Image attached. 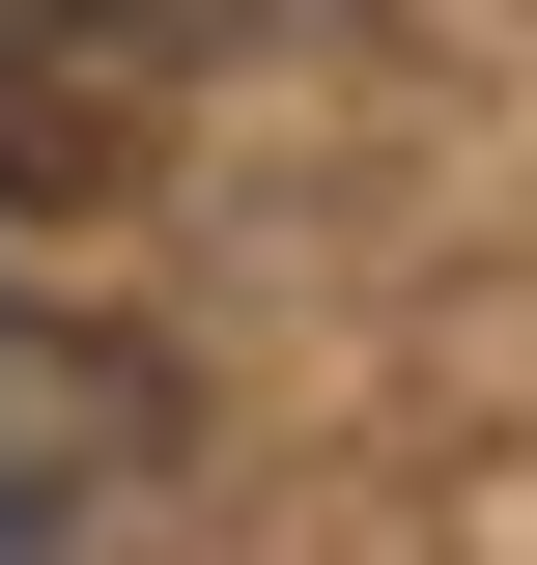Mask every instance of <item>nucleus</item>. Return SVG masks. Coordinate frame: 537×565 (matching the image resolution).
<instances>
[{"mask_svg":"<svg viewBox=\"0 0 537 565\" xmlns=\"http://www.w3.org/2000/svg\"><path fill=\"white\" fill-rule=\"evenodd\" d=\"M141 141H170V29L141 0H0V226L141 199Z\"/></svg>","mask_w":537,"mask_h":565,"instance_id":"1","label":"nucleus"},{"mask_svg":"<svg viewBox=\"0 0 537 565\" xmlns=\"http://www.w3.org/2000/svg\"><path fill=\"white\" fill-rule=\"evenodd\" d=\"M141 452H170V367L0 282V565H29V537H85V509H114Z\"/></svg>","mask_w":537,"mask_h":565,"instance_id":"2","label":"nucleus"}]
</instances>
